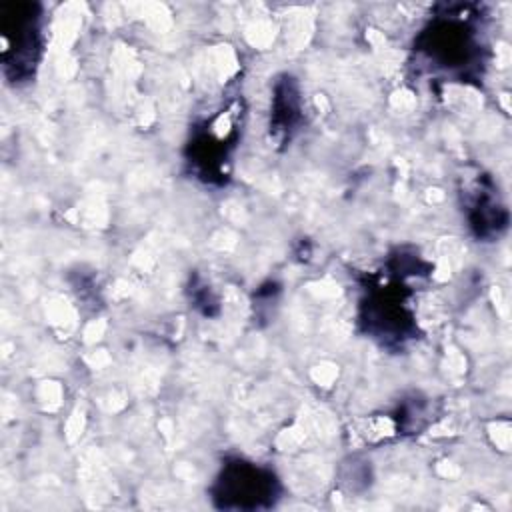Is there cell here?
Returning a JSON list of instances; mask_svg holds the SVG:
<instances>
[{
  "label": "cell",
  "mask_w": 512,
  "mask_h": 512,
  "mask_svg": "<svg viewBox=\"0 0 512 512\" xmlns=\"http://www.w3.org/2000/svg\"><path fill=\"white\" fill-rule=\"evenodd\" d=\"M10 12L2 16V42H4V60L12 54L16 64V76L28 74L30 66L36 62V50L40 48V26L38 14L32 4L10 6Z\"/></svg>",
  "instance_id": "7a4b0ae2"
},
{
  "label": "cell",
  "mask_w": 512,
  "mask_h": 512,
  "mask_svg": "<svg viewBox=\"0 0 512 512\" xmlns=\"http://www.w3.org/2000/svg\"><path fill=\"white\" fill-rule=\"evenodd\" d=\"M274 494L276 478L272 472L252 462L238 460L228 464L216 482V498H220L226 508H260L264 500L272 504Z\"/></svg>",
  "instance_id": "6da1fadb"
}]
</instances>
